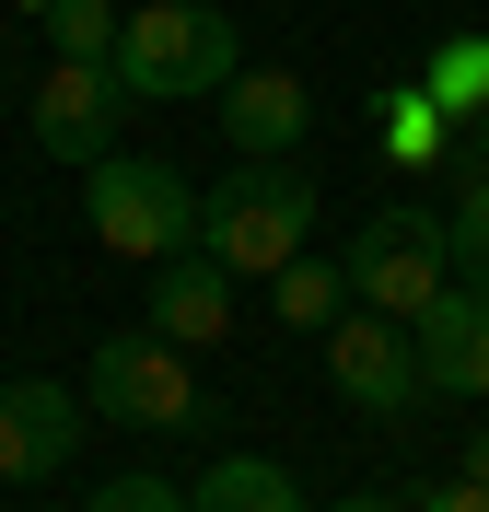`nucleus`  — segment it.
Returning <instances> with one entry per match:
<instances>
[{
  "label": "nucleus",
  "mask_w": 489,
  "mask_h": 512,
  "mask_svg": "<svg viewBox=\"0 0 489 512\" xmlns=\"http://www.w3.org/2000/svg\"><path fill=\"white\" fill-rule=\"evenodd\" d=\"M315 175L303 163H233V187L198 198V256H222L233 280H280L315 245Z\"/></svg>",
  "instance_id": "obj_1"
},
{
  "label": "nucleus",
  "mask_w": 489,
  "mask_h": 512,
  "mask_svg": "<svg viewBox=\"0 0 489 512\" xmlns=\"http://www.w3.org/2000/svg\"><path fill=\"white\" fill-rule=\"evenodd\" d=\"M233 70H245V35L210 12V0H152L117 24V82L140 105H175V94H222Z\"/></svg>",
  "instance_id": "obj_2"
},
{
  "label": "nucleus",
  "mask_w": 489,
  "mask_h": 512,
  "mask_svg": "<svg viewBox=\"0 0 489 512\" xmlns=\"http://www.w3.org/2000/svg\"><path fill=\"white\" fill-rule=\"evenodd\" d=\"M94 245L105 256H140V268H163V256L198 245V187L175 175V163H140V152H105L94 163Z\"/></svg>",
  "instance_id": "obj_3"
},
{
  "label": "nucleus",
  "mask_w": 489,
  "mask_h": 512,
  "mask_svg": "<svg viewBox=\"0 0 489 512\" xmlns=\"http://www.w3.org/2000/svg\"><path fill=\"white\" fill-rule=\"evenodd\" d=\"M338 280H350V303H373V315H396V326H420L431 291L455 280L443 210H373V222L350 233V256H338Z\"/></svg>",
  "instance_id": "obj_4"
},
{
  "label": "nucleus",
  "mask_w": 489,
  "mask_h": 512,
  "mask_svg": "<svg viewBox=\"0 0 489 512\" xmlns=\"http://www.w3.org/2000/svg\"><path fill=\"white\" fill-rule=\"evenodd\" d=\"M82 396H94L105 419H129V431H187V419L210 408V396H198V373H187V350H175V338H152V326L105 338L94 373H82Z\"/></svg>",
  "instance_id": "obj_5"
},
{
  "label": "nucleus",
  "mask_w": 489,
  "mask_h": 512,
  "mask_svg": "<svg viewBox=\"0 0 489 512\" xmlns=\"http://www.w3.org/2000/svg\"><path fill=\"white\" fill-rule=\"evenodd\" d=\"M129 82H117V59H47V82H35V140H47V163H82L94 175L105 152H117V117H129Z\"/></svg>",
  "instance_id": "obj_6"
},
{
  "label": "nucleus",
  "mask_w": 489,
  "mask_h": 512,
  "mask_svg": "<svg viewBox=\"0 0 489 512\" xmlns=\"http://www.w3.org/2000/svg\"><path fill=\"white\" fill-rule=\"evenodd\" d=\"M326 373H338V396H350V408H373V419H408V408L431 396L420 338H408L396 315H373V303L326 326Z\"/></svg>",
  "instance_id": "obj_7"
},
{
  "label": "nucleus",
  "mask_w": 489,
  "mask_h": 512,
  "mask_svg": "<svg viewBox=\"0 0 489 512\" xmlns=\"http://www.w3.org/2000/svg\"><path fill=\"white\" fill-rule=\"evenodd\" d=\"M222 140H233V163H292L303 152V128H315V82H303V70H233L222 94Z\"/></svg>",
  "instance_id": "obj_8"
},
{
  "label": "nucleus",
  "mask_w": 489,
  "mask_h": 512,
  "mask_svg": "<svg viewBox=\"0 0 489 512\" xmlns=\"http://www.w3.org/2000/svg\"><path fill=\"white\" fill-rule=\"evenodd\" d=\"M82 396L70 384H47V373H24V384H0V489H24V478H59L70 466V443H82Z\"/></svg>",
  "instance_id": "obj_9"
},
{
  "label": "nucleus",
  "mask_w": 489,
  "mask_h": 512,
  "mask_svg": "<svg viewBox=\"0 0 489 512\" xmlns=\"http://www.w3.org/2000/svg\"><path fill=\"white\" fill-rule=\"evenodd\" d=\"M408 338H420L431 396H489V291L443 280V291H431V315L408 326Z\"/></svg>",
  "instance_id": "obj_10"
},
{
  "label": "nucleus",
  "mask_w": 489,
  "mask_h": 512,
  "mask_svg": "<svg viewBox=\"0 0 489 512\" xmlns=\"http://www.w3.org/2000/svg\"><path fill=\"white\" fill-rule=\"evenodd\" d=\"M233 303H245V280H233L222 256H198V245L152 268V338H175V350H210L233 326Z\"/></svg>",
  "instance_id": "obj_11"
},
{
  "label": "nucleus",
  "mask_w": 489,
  "mask_h": 512,
  "mask_svg": "<svg viewBox=\"0 0 489 512\" xmlns=\"http://www.w3.org/2000/svg\"><path fill=\"white\" fill-rule=\"evenodd\" d=\"M187 512H315V501L292 489V466H268V454H222V466L187 489Z\"/></svg>",
  "instance_id": "obj_12"
},
{
  "label": "nucleus",
  "mask_w": 489,
  "mask_h": 512,
  "mask_svg": "<svg viewBox=\"0 0 489 512\" xmlns=\"http://www.w3.org/2000/svg\"><path fill=\"white\" fill-rule=\"evenodd\" d=\"M373 117H385V163H443V152H455V117L431 105V82H396Z\"/></svg>",
  "instance_id": "obj_13"
},
{
  "label": "nucleus",
  "mask_w": 489,
  "mask_h": 512,
  "mask_svg": "<svg viewBox=\"0 0 489 512\" xmlns=\"http://www.w3.org/2000/svg\"><path fill=\"white\" fill-rule=\"evenodd\" d=\"M443 245H455V280H466V291H489V163H466L455 210H443Z\"/></svg>",
  "instance_id": "obj_14"
},
{
  "label": "nucleus",
  "mask_w": 489,
  "mask_h": 512,
  "mask_svg": "<svg viewBox=\"0 0 489 512\" xmlns=\"http://www.w3.org/2000/svg\"><path fill=\"white\" fill-rule=\"evenodd\" d=\"M431 105L443 117H478L489 105V35H443L431 47Z\"/></svg>",
  "instance_id": "obj_15"
},
{
  "label": "nucleus",
  "mask_w": 489,
  "mask_h": 512,
  "mask_svg": "<svg viewBox=\"0 0 489 512\" xmlns=\"http://www.w3.org/2000/svg\"><path fill=\"white\" fill-rule=\"evenodd\" d=\"M268 291H280V303H268L280 326H303V338H326V326H338V291H350V280H338V268H315V256H292V268H280Z\"/></svg>",
  "instance_id": "obj_16"
},
{
  "label": "nucleus",
  "mask_w": 489,
  "mask_h": 512,
  "mask_svg": "<svg viewBox=\"0 0 489 512\" xmlns=\"http://www.w3.org/2000/svg\"><path fill=\"white\" fill-rule=\"evenodd\" d=\"M117 0H47V35H59V59H117Z\"/></svg>",
  "instance_id": "obj_17"
},
{
  "label": "nucleus",
  "mask_w": 489,
  "mask_h": 512,
  "mask_svg": "<svg viewBox=\"0 0 489 512\" xmlns=\"http://www.w3.org/2000/svg\"><path fill=\"white\" fill-rule=\"evenodd\" d=\"M82 512H187V489H163V478H105Z\"/></svg>",
  "instance_id": "obj_18"
},
{
  "label": "nucleus",
  "mask_w": 489,
  "mask_h": 512,
  "mask_svg": "<svg viewBox=\"0 0 489 512\" xmlns=\"http://www.w3.org/2000/svg\"><path fill=\"white\" fill-rule=\"evenodd\" d=\"M408 512H489V489H478V478H443V489H420Z\"/></svg>",
  "instance_id": "obj_19"
},
{
  "label": "nucleus",
  "mask_w": 489,
  "mask_h": 512,
  "mask_svg": "<svg viewBox=\"0 0 489 512\" xmlns=\"http://www.w3.org/2000/svg\"><path fill=\"white\" fill-rule=\"evenodd\" d=\"M455 478H478V489H489V419H478V443H466V466H455Z\"/></svg>",
  "instance_id": "obj_20"
},
{
  "label": "nucleus",
  "mask_w": 489,
  "mask_h": 512,
  "mask_svg": "<svg viewBox=\"0 0 489 512\" xmlns=\"http://www.w3.org/2000/svg\"><path fill=\"white\" fill-rule=\"evenodd\" d=\"M466 163H489V105H478V117H466Z\"/></svg>",
  "instance_id": "obj_21"
},
{
  "label": "nucleus",
  "mask_w": 489,
  "mask_h": 512,
  "mask_svg": "<svg viewBox=\"0 0 489 512\" xmlns=\"http://www.w3.org/2000/svg\"><path fill=\"white\" fill-rule=\"evenodd\" d=\"M338 512H408V501H373V489H338Z\"/></svg>",
  "instance_id": "obj_22"
},
{
  "label": "nucleus",
  "mask_w": 489,
  "mask_h": 512,
  "mask_svg": "<svg viewBox=\"0 0 489 512\" xmlns=\"http://www.w3.org/2000/svg\"><path fill=\"white\" fill-rule=\"evenodd\" d=\"M35 12H47V0H35Z\"/></svg>",
  "instance_id": "obj_23"
}]
</instances>
